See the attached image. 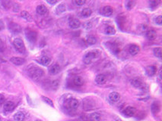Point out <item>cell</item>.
Masks as SVG:
<instances>
[{"instance_id": "cell-1", "label": "cell", "mask_w": 162, "mask_h": 121, "mask_svg": "<svg viewBox=\"0 0 162 121\" xmlns=\"http://www.w3.org/2000/svg\"><path fill=\"white\" fill-rule=\"evenodd\" d=\"M27 72L30 77L35 81L40 80L44 75V72L36 65L31 64L27 67Z\"/></svg>"}, {"instance_id": "cell-2", "label": "cell", "mask_w": 162, "mask_h": 121, "mask_svg": "<svg viewBox=\"0 0 162 121\" xmlns=\"http://www.w3.org/2000/svg\"><path fill=\"white\" fill-rule=\"evenodd\" d=\"M79 106V101L75 98H68L64 101V107L68 111L76 110Z\"/></svg>"}, {"instance_id": "cell-3", "label": "cell", "mask_w": 162, "mask_h": 121, "mask_svg": "<svg viewBox=\"0 0 162 121\" xmlns=\"http://www.w3.org/2000/svg\"><path fill=\"white\" fill-rule=\"evenodd\" d=\"M25 36H26V38L29 43H32V44H34L36 43L37 39V34L35 31H34L33 30H25Z\"/></svg>"}, {"instance_id": "cell-4", "label": "cell", "mask_w": 162, "mask_h": 121, "mask_svg": "<svg viewBox=\"0 0 162 121\" xmlns=\"http://www.w3.org/2000/svg\"><path fill=\"white\" fill-rule=\"evenodd\" d=\"M13 45L18 52H20V53H25V52L26 49H25V45L22 39L19 38L15 39L13 41Z\"/></svg>"}, {"instance_id": "cell-5", "label": "cell", "mask_w": 162, "mask_h": 121, "mask_svg": "<svg viewBox=\"0 0 162 121\" xmlns=\"http://www.w3.org/2000/svg\"><path fill=\"white\" fill-rule=\"evenodd\" d=\"M95 108V102L91 99L87 98L84 99L83 101V108L84 110L88 111V110H93Z\"/></svg>"}, {"instance_id": "cell-6", "label": "cell", "mask_w": 162, "mask_h": 121, "mask_svg": "<svg viewBox=\"0 0 162 121\" xmlns=\"http://www.w3.org/2000/svg\"><path fill=\"white\" fill-rule=\"evenodd\" d=\"M98 56V53L97 52H90L88 53H87L83 58V62L85 64H90L92 60L94 59H96Z\"/></svg>"}, {"instance_id": "cell-7", "label": "cell", "mask_w": 162, "mask_h": 121, "mask_svg": "<svg viewBox=\"0 0 162 121\" xmlns=\"http://www.w3.org/2000/svg\"><path fill=\"white\" fill-rule=\"evenodd\" d=\"M9 30L14 33V34H19L21 31V27L20 25L14 22H11L9 24Z\"/></svg>"}, {"instance_id": "cell-8", "label": "cell", "mask_w": 162, "mask_h": 121, "mask_svg": "<svg viewBox=\"0 0 162 121\" xmlns=\"http://www.w3.org/2000/svg\"><path fill=\"white\" fill-rule=\"evenodd\" d=\"M113 12H114V9L111 6H104L103 7L102 9L100 10V13L102 14L103 15L105 16V17H110L113 14Z\"/></svg>"}, {"instance_id": "cell-9", "label": "cell", "mask_w": 162, "mask_h": 121, "mask_svg": "<svg viewBox=\"0 0 162 121\" xmlns=\"http://www.w3.org/2000/svg\"><path fill=\"white\" fill-rule=\"evenodd\" d=\"M135 112H136L135 108L132 107V106H128L125 108H124V110H123V114L127 116V117H132V116H134Z\"/></svg>"}, {"instance_id": "cell-10", "label": "cell", "mask_w": 162, "mask_h": 121, "mask_svg": "<svg viewBox=\"0 0 162 121\" xmlns=\"http://www.w3.org/2000/svg\"><path fill=\"white\" fill-rule=\"evenodd\" d=\"M61 70L60 66L58 64H54L49 67V73L50 75H57Z\"/></svg>"}, {"instance_id": "cell-11", "label": "cell", "mask_w": 162, "mask_h": 121, "mask_svg": "<svg viewBox=\"0 0 162 121\" xmlns=\"http://www.w3.org/2000/svg\"><path fill=\"white\" fill-rule=\"evenodd\" d=\"M68 24L69 27L72 29H78L81 27V22L77 18H71L68 21Z\"/></svg>"}, {"instance_id": "cell-12", "label": "cell", "mask_w": 162, "mask_h": 121, "mask_svg": "<svg viewBox=\"0 0 162 121\" xmlns=\"http://www.w3.org/2000/svg\"><path fill=\"white\" fill-rule=\"evenodd\" d=\"M131 85L136 89H141L144 87L143 82L139 78H133L131 80Z\"/></svg>"}, {"instance_id": "cell-13", "label": "cell", "mask_w": 162, "mask_h": 121, "mask_svg": "<svg viewBox=\"0 0 162 121\" xmlns=\"http://www.w3.org/2000/svg\"><path fill=\"white\" fill-rule=\"evenodd\" d=\"M37 13L40 16H45L48 14V9L43 5H40L37 7Z\"/></svg>"}, {"instance_id": "cell-14", "label": "cell", "mask_w": 162, "mask_h": 121, "mask_svg": "<svg viewBox=\"0 0 162 121\" xmlns=\"http://www.w3.org/2000/svg\"><path fill=\"white\" fill-rule=\"evenodd\" d=\"M10 61L16 66H21L25 64V60L20 57H12L10 59Z\"/></svg>"}, {"instance_id": "cell-15", "label": "cell", "mask_w": 162, "mask_h": 121, "mask_svg": "<svg viewBox=\"0 0 162 121\" xmlns=\"http://www.w3.org/2000/svg\"><path fill=\"white\" fill-rule=\"evenodd\" d=\"M15 105L14 102L9 101L4 104L3 108H4L5 111H6V112H11L15 109Z\"/></svg>"}, {"instance_id": "cell-16", "label": "cell", "mask_w": 162, "mask_h": 121, "mask_svg": "<svg viewBox=\"0 0 162 121\" xmlns=\"http://www.w3.org/2000/svg\"><path fill=\"white\" fill-rule=\"evenodd\" d=\"M128 51H129V53L131 55H135L140 51V48L137 45H129V47L128 49Z\"/></svg>"}, {"instance_id": "cell-17", "label": "cell", "mask_w": 162, "mask_h": 121, "mask_svg": "<svg viewBox=\"0 0 162 121\" xmlns=\"http://www.w3.org/2000/svg\"><path fill=\"white\" fill-rule=\"evenodd\" d=\"M107 81V76H105L104 74H98V76H96L95 78V82L99 85H102V84H104Z\"/></svg>"}, {"instance_id": "cell-18", "label": "cell", "mask_w": 162, "mask_h": 121, "mask_svg": "<svg viewBox=\"0 0 162 121\" xmlns=\"http://www.w3.org/2000/svg\"><path fill=\"white\" fill-rule=\"evenodd\" d=\"M73 84L75 86H82L84 84V79L82 76H76L73 78Z\"/></svg>"}, {"instance_id": "cell-19", "label": "cell", "mask_w": 162, "mask_h": 121, "mask_svg": "<svg viewBox=\"0 0 162 121\" xmlns=\"http://www.w3.org/2000/svg\"><path fill=\"white\" fill-rule=\"evenodd\" d=\"M109 99L112 102H116L120 99V95L116 92H112L109 95Z\"/></svg>"}, {"instance_id": "cell-20", "label": "cell", "mask_w": 162, "mask_h": 121, "mask_svg": "<svg viewBox=\"0 0 162 121\" xmlns=\"http://www.w3.org/2000/svg\"><path fill=\"white\" fill-rule=\"evenodd\" d=\"M146 73L149 76H155L157 73V67L155 66H148L146 68Z\"/></svg>"}, {"instance_id": "cell-21", "label": "cell", "mask_w": 162, "mask_h": 121, "mask_svg": "<svg viewBox=\"0 0 162 121\" xmlns=\"http://www.w3.org/2000/svg\"><path fill=\"white\" fill-rule=\"evenodd\" d=\"M39 63L43 66H48L51 62V59L48 56H42L40 59H39Z\"/></svg>"}, {"instance_id": "cell-22", "label": "cell", "mask_w": 162, "mask_h": 121, "mask_svg": "<svg viewBox=\"0 0 162 121\" xmlns=\"http://www.w3.org/2000/svg\"><path fill=\"white\" fill-rule=\"evenodd\" d=\"M151 112L153 113V114H157L160 111V109H161V106H160V104L158 102H154V103L151 105Z\"/></svg>"}, {"instance_id": "cell-23", "label": "cell", "mask_w": 162, "mask_h": 121, "mask_svg": "<svg viewBox=\"0 0 162 121\" xmlns=\"http://www.w3.org/2000/svg\"><path fill=\"white\" fill-rule=\"evenodd\" d=\"M21 17L24 18L25 20H27L28 22H31L33 21V18L32 16L27 11H22L21 12Z\"/></svg>"}, {"instance_id": "cell-24", "label": "cell", "mask_w": 162, "mask_h": 121, "mask_svg": "<svg viewBox=\"0 0 162 121\" xmlns=\"http://www.w3.org/2000/svg\"><path fill=\"white\" fill-rule=\"evenodd\" d=\"M66 10V5L63 4V3H61L59 4L58 6H56V14H60L64 13Z\"/></svg>"}, {"instance_id": "cell-25", "label": "cell", "mask_w": 162, "mask_h": 121, "mask_svg": "<svg viewBox=\"0 0 162 121\" xmlns=\"http://www.w3.org/2000/svg\"><path fill=\"white\" fill-rule=\"evenodd\" d=\"M110 49L112 50V52H114V54H118L119 52H120V47L116 43H110Z\"/></svg>"}, {"instance_id": "cell-26", "label": "cell", "mask_w": 162, "mask_h": 121, "mask_svg": "<svg viewBox=\"0 0 162 121\" xmlns=\"http://www.w3.org/2000/svg\"><path fill=\"white\" fill-rule=\"evenodd\" d=\"M146 36H147V38L151 39V40H152V39H155L156 38V36H157V34H156V32L154 30H147L146 32Z\"/></svg>"}, {"instance_id": "cell-27", "label": "cell", "mask_w": 162, "mask_h": 121, "mask_svg": "<svg viewBox=\"0 0 162 121\" xmlns=\"http://www.w3.org/2000/svg\"><path fill=\"white\" fill-rule=\"evenodd\" d=\"M25 119V115L24 113L21 112H17L14 115V120L15 121H24Z\"/></svg>"}, {"instance_id": "cell-28", "label": "cell", "mask_w": 162, "mask_h": 121, "mask_svg": "<svg viewBox=\"0 0 162 121\" xmlns=\"http://www.w3.org/2000/svg\"><path fill=\"white\" fill-rule=\"evenodd\" d=\"M89 119L91 121H100L101 117L98 113H93L89 116Z\"/></svg>"}, {"instance_id": "cell-29", "label": "cell", "mask_w": 162, "mask_h": 121, "mask_svg": "<svg viewBox=\"0 0 162 121\" xmlns=\"http://www.w3.org/2000/svg\"><path fill=\"white\" fill-rule=\"evenodd\" d=\"M91 14H92V11H91V9H84L82 10L81 15H82L83 18H89V17L91 15Z\"/></svg>"}, {"instance_id": "cell-30", "label": "cell", "mask_w": 162, "mask_h": 121, "mask_svg": "<svg viewBox=\"0 0 162 121\" xmlns=\"http://www.w3.org/2000/svg\"><path fill=\"white\" fill-rule=\"evenodd\" d=\"M87 43H88L89 45H94L97 43V38L95 36L90 35L87 37Z\"/></svg>"}, {"instance_id": "cell-31", "label": "cell", "mask_w": 162, "mask_h": 121, "mask_svg": "<svg viewBox=\"0 0 162 121\" xmlns=\"http://www.w3.org/2000/svg\"><path fill=\"white\" fill-rule=\"evenodd\" d=\"M105 34H108V35H114L116 34V30L111 26H108L105 28Z\"/></svg>"}, {"instance_id": "cell-32", "label": "cell", "mask_w": 162, "mask_h": 121, "mask_svg": "<svg viewBox=\"0 0 162 121\" xmlns=\"http://www.w3.org/2000/svg\"><path fill=\"white\" fill-rule=\"evenodd\" d=\"M41 99H42V100H43V101H44L46 104H47L48 105L51 106V107H54V105H53L52 101L50 99H49L48 97H46V96L42 95V96H41Z\"/></svg>"}, {"instance_id": "cell-33", "label": "cell", "mask_w": 162, "mask_h": 121, "mask_svg": "<svg viewBox=\"0 0 162 121\" xmlns=\"http://www.w3.org/2000/svg\"><path fill=\"white\" fill-rule=\"evenodd\" d=\"M154 54L156 57H157L158 59H161V55H162V52H161V48L157 47V48H155L154 49Z\"/></svg>"}, {"instance_id": "cell-34", "label": "cell", "mask_w": 162, "mask_h": 121, "mask_svg": "<svg viewBox=\"0 0 162 121\" xmlns=\"http://www.w3.org/2000/svg\"><path fill=\"white\" fill-rule=\"evenodd\" d=\"M50 85L52 89H56L57 87L59 86V83H58L57 81H53V82L50 83Z\"/></svg>"}, {"instance_id": "cell-35", "label": "cell", "mask_w": 162, "mask_h": 121, "mask_svg": "<svg viewBox=\"0 0 162 121\" xmlns=\"http://www.w3.org/2000/svg\"><path fill=\"white\" fill-rule=\"evenodd\" d=\"M159 1H155V0H153V1H150V2H149L151 8H156V7L157 6V5L159 4Z\"/></svg>"}, {"instance_id": "cell-36", "label": "cell", "mask_w": 162, "mask_h": 121, "mask_svg": "<svg viewBox=\"0 0 162 121\" xmlns=\"http://www.w3.org/2000/svg\"><path fill=\"white\" fill-rule=\"evenodd\" d=\"M2 4L4 8H5V9H9V8L11 7V2H10V1H4V2H2Z\"/></svg>"}, {"instance_id": "cell-37", "label": "cell", "mask_w": 162, "mask_h": 121, "mask_svg": "<svg viewBox=\"0 0 162 121\" xmlns=\"http://www.w3.org/2000/svg\"><path fill=\"white\" fill-rule=\"evenodd\" d=\"M74 3L75 5H76L77 6H82L85 3V1L84 0H75L74 1Z\"/></svg>"}, {"instance_id": "cell-38", "label": "cell", "mask_w": 162, "mask_h": 121, "mask_svg": "<svg viewBox=\"0 0 162 121\" xmlns=\"http://www.w3.org/2000/svg\"><path fill=\"white\" fill-rule=\"evenodd\" d=\"M155 22H156V24L158 25H161L162 24V17L161 15L158 16V17H157L156 18V20H155Z\"/></svg>"}, {"instance_id": "cell-39", "label": "cell", "mask_w": 162, "mask_h": 121, "mask_svg": "<svg viewBox=\"0 0 162 121\" xmlns=\"http://www.w3.org/2000/svg\"><path fill=\"white\" fill-rule=\"evenodd\" d=\"M134 4V2H132V1H129V2H127V9H131L132 8V5Z\"/></svg>"}, {"instance_id": "cell-40", "label": "cell", "mask_w": 162, "mask_h": 121, "mask_svg": "<svg viewBox=\"0 0 162 121\" xmlns=\"http://www.w3.org/2000/svg\"><path fill=\"white\" fill-rule=\"evenodd\" d=\"M5 101V97L3 95L0 94V105L4 103Z\"/></svg>"}, {"instance_id": "cell-41", "label": "cell", "mask_w": 162, "mask_h": 121, "mask_svg": "<svg viewBox=\"0 0 162 121\" xmlns=\"http://www.w3.org/2000/svg\"><path fill=\"white\" fill-rule=\"evenodd\" d=\"M5 28V25H4V23H3V21L2 20H0V31H2V30H3Z\"/></svg>"}, {"instance_id": "cell-42", "label": "cell", "mask_w": 162, "mask_h": 121, "mask_svg": "<svg viewBox=\"0 0 162 121\" xmlns=\"http://www.w3.org/2000/svg\"><path fill=\"white\" fill-rule=\"evenodd\" d=\"M46 2L49 3V4H51V5H54V4H56V3H57V1H53V0H47Z\"/></svg>"}, {"instance_id": "cell-43", "label": "cell", "mask_w": 162, "mask_h": 121, "mask_svg": "<svg viewBox=\"0 0 162 121\" xmlns=\"http://www.w3.org/2000/svg\"><path fill=\"white\" fill-rule=\"evenodd\" d=\"M36 121H42V120H36Z\"/></svg>"}]
</instances>
